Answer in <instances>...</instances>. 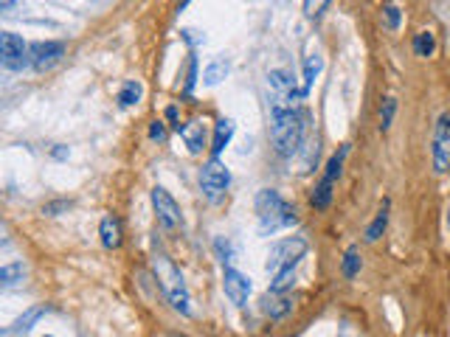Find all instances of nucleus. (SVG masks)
<instances>
[{
  "label": "nucleus",
  "instance_id": "cd10ccee",
  "mask_svg": "<svg viewBox=\"0 0 450 337\" xmlns=\"http://www.w3.org/2000/svg\"><path fill=\"white\" fill-rule=\"evenodd\" d=\"M42 312H45V309H31L26 318H20V320L15 323V331H28V329H31V323H34V320H37Z\"/></svg>",
  "mask_w": 450,
  "mask_h": 337
},
{
  "label": "nucleus",
  "instance_id": "423d86ee",
  "mask_svg": "<svg viewBox=\"0 0 450 337\" xmlns=\"http://www.w3.org/2000/svg\"><path fill=\"white\" fill-rule=\"evenodd\" d=\"M307 253V242L304 239H285V242H278L270 256H267V273H278V270H285V267H296Z\"/></svg>",
  "mask_w": 450,
  "mask_h": 337
},
{
  "label": "nucleus",
  "instance_id": "20e7f679",
  "mask_svg": "<svg viewBox=\"0 0 450 337\" xmlns=\"http://www.w3.org/2000/svg\"><path fill=\"white\" fill-rule=\"evenodd\" d=\"M347 155H349V146H341V152H335V155L329 157V163H326V172H324L321 183H318V186H315V191H312V208H318V211L329 208V202H332V186H335L338 175H341V168H344Z\"/></svg>",
  "mask_w": 450,
  "mask_h": 337
},
{
  "label": "nucleus",
  "instance_id": "a211bd4d",
  "mask_svg": "<svg viewBox=\"0 0 450 337\" xmlns=\"http://www.w3.org/2000/svg\"><path fill=\"white\" fill-rule=\"evenodd\" d=\"M23 278H26V267H23V264H9V267L0 270V281H3V290L17 287Z\"/></svg>",
  "mask_w": 450,
  "mask_h": 337
},
{
  "label": "nucleus",
  "instance_id": "7c9ffc66",
  "mask_svg": "<svg viewBox=\"0 0 450 337\" xmlns=\"http://www.w3.org/2000/svg\"><path fill=\"white\" fill-rule=\"evenodd\" d=\"M166 119H169V121H172V127H175L178 132L183 130V127L178 124V107H169V110H166Z\"/></svg>",
  "mask_w": 450,
  "mask_h": 337
},
{
  "label": "nucleus",
  "instance_id": "aec40b11",
  "mask_svg": "<svg viewBox=\"0 0 450 337\" xmlns=\"http://www.w3.org/2000/svg\"><path fill=\"white\" fill-rule=\"evenodd\" d=\"M321 56L318 53H312V56H307V62H304V87H301V93L307 96L310 93V87H312V82H315V76L321 74Z\"/></svg>",
  "mask_w": 450,
  "mask_h": 337
},
{
  "label": "nucleus",
  "instance_id": "f03ea898",
  "mask_svg": "<svg viewBox=\"0 0 450 337\" xmlns=\"http://www.w3.org/2000/svg\"><path fill=\"white\" fill-rule=\"evenodd\" d=\"M256 219H259V234L270 236V234H276L281 228H290V225H296V211L278 191L262 189L256 194Z\"/></svg>",
  "mask_w": 450,
  "mask_h": 337
},
{
  "label": "nucleus",
  "instance_id": "7ed1b4c3",
  "mask_svg": "<svg viewBox=\"0 0 450 337\" xmlns=\"http://www.w3.org/2000/svg\"><path fill=\"white\" fill-rule=\"evenodd\" d=\"M155 273H158V281H160V287L169 298V304H172L181 315H192V306H189V290L183 284V275L181 270L169 261L166 256H158L155 259Z\"/></svg>",
  "mask_w": 450,
  "mask_h": 337
},
{
  "label": "nucleus",
  "instance_id": "393cba45",
  "mask_svg": "<svg viewBox=\"0 0 450 337\" xmlns=\"http://www.w3.org/2000/svg\"><path fill=\"white\" fill-rule=\"evenodd\" d=\"M383 23L388 31H397L400 28V9L394 6V3H385L383 6Z\"/></svg>",
  "mask_w": 450,
  "mask_h": 337
},
{
  "label": "nucleus",
  "instance_id": "39448f33",
  "mask_svg": "<svg viewBox=\"0 0 450 337\" xmlns=\"http://www.w3.org/2000/svg\"><path fill=\"white\" fill-rule=\"evenodd\" d=\"M200 186H203V194H206L211 202H219L222 194L228 191L231 175H228V168L219 163V157H211V160L203 166V172H200Z\"/></svg>",
  "mask_w": 450,
  "mask_h": 337
},
{
  "label": "nucleus",
  "instance_id": "ddd939ff",
  "mask_svg": "<svg viewBox=\"0 0 450 337\" xmlns=\"http://www.w3.org/2000/svg\"><path fill=\"white\" fill-rule=\"evenodd\" d=\"M99 236H101V245L107 250H116L122 245V222L116 216H104L101 228H99Z\"/></svg>",
  "mask_w": 450,
  "mask_h": 337
},
{
  "label": "nucleus",
  "instance_id": "9d476101",
  "mask_svg": "<svg viewBox=\"0 0 450 337\" xmlns=\"http://www.w3.org/2000/svg\"><path fill=\"white\" fill-rule=\"evenodd\" d=\"M152 205H155L158 222L163 225V228H175V225L181 222V208H178V202L172 200V194H169L166 189H160V186L152 189Z\"/></svg>",
  "mask_w": 450,
  "mask_h": 337
},
{
  "label": "nucleus",
  "instance_id": "0eeeda50",
  "mask_svg": "<svg viewBox=\"0 0 450 337\" xmlns=\"http://www.w3.org/2000/svg\"><path fill=\"white\" fill-rule=\"evenodd\" d=\"M0 62H3L6 71H23L31 62L28 60V45L12 31L0 34Z\"/></svg>",
  "mask_w": 450,
  "mask_h": 337
},
{
  "label": "nucleus",
  "instance_id": "b1692460",
  "mask_svg": "<svg viewBox=\"0 0 450 337\" xmlns=\"http://www.w3.org/2000/svg\"><path fill=\"white\" fill-rule=\"evenodd\" d=\"M138 98H141V85H138V82H127V85L122 87V93H119V104H122V107H133Z\"/></svg>",
  "mask_w": 450,
  "mask_h": 337
},
{
  "label": "nucleus",
  "instance_id": "f8f14e48",
  "mask_svg": "<svg viewBox=\"0 0 450 337\" xmlns=\"http://www.w3.org/2000/svg\"><path fill=\"white\" fill-rule=\"evenodd\" d=\"M262 309H265V315H270L273 320H278V318H285L293 309V298L285 295V293H267L265 301H262Z\"/></svg>",
  "mask_w": 450,
  "mask_h": 337
},
{
  "label": "nucleus",
  "instance_id": "a878e982",
  "mask_svg": "<svg viewBox=\"0 0 450 337\" xmlns=\"http://www.w3.org/2000/svg\"><path fill=\"white\" fill-rule=\"evenodd\" d=\"M326 6H329V0H304V15H307L310 20H315V17L324 15Z\"/></svg>",
  "mask_w": 450,
  "mask_h": 337
},
{
  "label": "nucleus",
  "instance_id": "4468645a",
  "mask_svg": "<svg viewBox=\"0 0 450 337\" xmlns=\"http://www.w3.org/2000/svg\"><path fill=\"white\" fill-rule=\"evenodd\" d=\"M181 138L186 141V146H189L192 152H200V149L206 146V127H203L200 121H189V124L181 130Z\"/></svg>",
  "mask_w": 450,
  "mask_h": 337
},
{
  "label": "nucleus",
  "instance_id": "2f4dec72",
  "mask_svg": "<svg viewBox=\"0 0 450 337\" xmlns=\"http://www.w3.org/2000/svg\"><path fill=\"white\" fill-rule=\"evenodd\" d=\"M447 222H450V214H447Z\"/></svg>",
  "mask_w": 450,
  "mask_h": 337
},
{
  "label": "nucleus",
  "instance_id": "2eb2a0df",
  "mask_svg": "<svg viewBox=\"0 0 450 337\" xmlns=\"http://www.w3.org/2000/svg\"><path fill=\"white\" fill-rule=\"evenodd\" d=\"M231 135H234V121L231 119H222V121H217V132H214V146H211V152H214V157L228 146V141H231Z\"/></svg>",
  "mask_w": 450,
  "mask_h": 337
},
{
  "label": "nucleus",
  "instance_id": "5701e85b",
  "mask_svg": "<svg viewBox=\"0 0 450 337\" xmlns=\"http://www.w3.org/2000/svg\"><path fill=\"white\" fill-rule=\"evenodd\" d=\"M394 112H397V98H391V96L383 98V107H380V130H383V132L391 127Z\"/></svg>",
  "mask_w": 450,
  "mask_h": 337
},
{
  "label": "nucleus",
  "instance_id": "6ab92c4d",
  "mask_svg": "<svg viewBox=\"0 0 450 337\" xmlns=\"http://www.w3.org/2000/svg\"><path fill=\"white\" fill-rule=\"evenodd\" d=\"M385 225H388V202H383L380 214H377V216H374V222L369 225V231H366V242H377V239L383 236V231H385Z\"/></svg>",
  "mask_w": 450,
  "mask_h": 337
},
{
  "label": "nucleus",
  "instance_id": "f257e3e1",
  "mask_svg": "<svg viewBox=\"0 0 450 337\" xmlns=\"http://www.w3.org/2000/svg\"><path fill=\"white\" fill-rule=\"evenodd\" d=\"M273 124H270V138L278 155H293L301 144L304 124H301V112L296 110V98H273Z\"/></svg>",
  "mask_w": 450,
  "mask_h": 337
},
{
  "label": "nucleus",
  "instance_id": "dca6fc26",
  "mask_svg": "<svg viewBox=\"0 0 450 337\" xmlns=\"http://www.w3.org/2000/svg\"><path fill=\"white\" fill-rule=\"evenodd\" d=\"M225 76H228V62H225V60H217V62H211V65L203 71V82H206L208 87L219 85Z\"/></svg>",
  "mask_w": 450,
  "mask_h": 337
},
{
  "label": "nucleus",
  "instance_id": "4be33fe9",
  "mask_svg": "<svg viewBox=\"0 0 450 337\" xmlns=\"http://www.w3.org/2000/svg\"><path fill=\"white\" fill-rule=\"evenodd\" d=\"M360 273V253L358 248L352 245L347 253H344V278H355Z\"/></svg>",
  "mask_w": 450,
  "mask_h": 337
},
{
  "label": "nucleus",
  "instance_id": "f3484780",
  "mask_svg": "<svg viewBox=\"0 0 450 337\" xmlns=\"http://www.w3.org/2000/svg\"><path fill=\"white\" fill-rule=\"evenodd\" d=\"M293 281H296V267H285V270H278L276 278L270 281V293H288L293 287Z\"/></svg>",
  "mask_w": 450,
  "mask_h": 337
},
{
  "label": "nucleus",
  "instance_id": "c85d7f7f",
  "mask_svg": "<svg viewBox=\"0 0 450 337\" xmlns=\"http://www.w3.org/2000/svg\"><path fill=\"white\" fill-rule=\"evenodd\" d=\"M194 79H197V60H189V74H186V93H192V87H194Z\"/></svg>",
  "mask_w": 450,
  "mask_h": 337
},
{
  "label": "nucleus",
  "instance_id": "6e6552de",
  "mask_svg": "<svg viewBox=\"0 0 450 337\" xmlns=\"http://www.w3.org/2000/svg\"><path fill=\"white\" fill-rule=\"evenodd\" d=\"M433 168L439 175L450 172V112L439 116L433 130Z\"/></svg>",
  "mask_w": 450,
  "mask_h": 337
},
{
  "label": "nucleus",
  "instance_id": "bb28decb",
  "mask_svg": "<svg viewBox=\"0 0 450 337\" xmlns=\"http://www.w3.org/2000/svg\"><path fill=\"white\" fill-rule=\"evenodd\" d=\"M214 248H217V256H219L222 264H231V261H234V250H231V245L225 242V239H217Z\"/></svg>",
  "mask_w": 450,
  "mask_h": 337
},
{
  "label": "nucleus",
  "instance_id": "9b49d317",
  "mask_svg": "<svg viewBox=\"0 0 450 337\" xmlns=\"http://www.w3.org/2000/svg\"><path fill=\"white\" fill-rule=\"evenodd\" d=\"M222 287H225V295L231 298V304L242 306L248 301V295H251V278L228 267L225 270V278H222Z\"/></svg>",
  "mask_w": 450,
  "mask_h": 337
},
{
  "label": "nucleus",
  "instance_id": "c756f323",
  "mask_svg": "<svg viewBox=\"0 0 450 337\" xmlns=\"http://www.w3.org/2000/svg\"><path fill=\"white\" fill-rule=\"evenodd\" d=\"M149 138H152V141H163V138H166V127H163V121H152V127H149Z\"/></svg>",
  "mask_w": 450,
  "mask_h": 337
},
{
  "label": "nucleus",
  "instance_id": "1a4fd4ad",
  "mask_svg": "<svg viewBox=\"0 0 450 337\" xmlns=\"http://www.w3.org/2000/svg\"><path fill=\"white\" fill-rule=\"evenodd\" d=\"M65 56V42H34L28 48V60L34 71H48Z\"/></svg>",
  "mask_w": 450,
  "mask_h": 337
},
{
  "label": "nucleus",
  "instance_id": "412c9836",
  "mask_svg": "<svg viewBox=\"0 0 450 337\" xmlns=\"http://www.w3.org/2000/svg\"><path fill=\"white\" fill-rule=\"evenodd\" d=\"M433 48H436V40H433L431 31H422V34L414 37V53H417V56H431Z\"/></svg>",
  "mask_w": 450,
  "mask_h": 337
}]
</instances>
